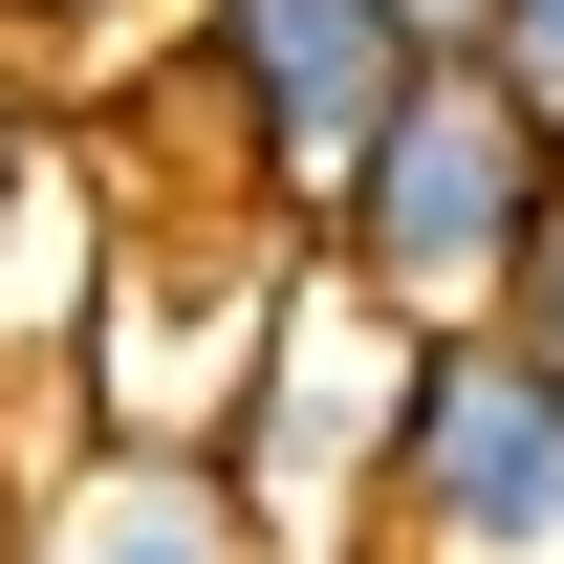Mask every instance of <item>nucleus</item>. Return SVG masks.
Masks as SVG:
<instances>
[{
    "mask_svg": "<svg viewBox=\"0 0 564 564\" xmlns=\"http://www.w3.org/2000/svg\"><path fill=\"white\" fill-rule=\"evenodd\" d=\"M0 564H261V543H239L217 456H87L66 434V478H22Z\"/></svg>",
    "mask_w": 564,
    "mask_h": 564,
    "instance_id": "obj_6",
    "label": "nucleus"
},
{
    "mask_svg": "<svg viewBox=\"0 0 564 564\" xmlns=\"http://www.w3.org/2000/svg\"><path fill=\"white\" fill-rule=\"evenodd\" d=\"M109 239H131V196L87 174V131H44V109H22V152H0V391H22V369H87Z\"/></svg>",
    "mask_w": 564,
    "mask_h": 564,
    "instance_id": "obj_5",
    "label": "nucleus"
},
{
    "mask_svg": "<svg viewBox=\"0 0 564 564\" xmlns=\"http://www.w3.org/2000/svg\"><path fill=\"white\" fill-rule=\"evenodd\" d=\"M456 66H499V87L564 131V0H478V44H456Z\"/></svg>",
    "mask_w": 564,
    "mask_h": 564,
    "instance_id": "obj_7",
    "label": "nucleus"
},
{
    "mask_svg": "<svg viewBox=\"0 0 564 564\" xmlns=\"http://www.w3.org/2000/svg\"><path fill=\"white\" fill-rule=\"evenodd\" d=\"M456 66L413 0H174V131L217 152V196L261 217H326L348 152Z\"/></svg>",
    "mask_w": 564,
    "mask_h": 564,
    "instance_id": "obj_2",
    "label": "nucleus"
},
{
    "mask_svg": "<svg viewBox=\"0 0 564 564\" xmlns=\"http://www.w3.org/2000/svg\"><path fill=\"white\" fill-rule=\"evenodd\" d=\"M391 413H413V326H369L326 261H282L261 369L217 413V499L261 564H369V499H391Z\"/></svg>",
    "mask_w": 564,
    "mask_h": 564,
    "instance_id": "obj_3",
    "label": "nucleus"
},
{
    "mask_svg": "<svg viewBox=\"0 0 564 564\" xmlns=\"http://www.w3.org/2000/svg\"><path fill=\"white\" fill-rule=\"evenodd\" d=\"M109 22H174V0H0V66H22V109H44V66H66V44H109Z\"/></svg>",
    "mask_w": 564,
    "mask_h": 564,
    "instance_id": "obj_8",
    "label": "nucleus"
},
{
    "mask_svg": "<svg viewBox=\"0 0 564 564\" xmlns=\"http://www.w3.org/2000/svg\"><path fill=\"white\" fill-rule=\"evenodd\" d=\"M0 152H22V66H0Z\"/></svg>",
    "mask_w": 564,
    "mask_h": 564,
    "instance_id": "obj_10",
    "label": "nucleus"
},
{
    "mask_svg": "<svg viewBox=\"0 0 564 564\" xmlns=\"http://www.w3.org/2000/svg\"><path fill=\"white\" fill-rule=\"evenodd\" d=\"M369 564H564V391L499 348V326L478 348H413Z\"/></svg>",
    "mask_w": 564,
    "mask_h": 564,
    "instance_id": "obj_4",
    "label": "nucleus"
},
{
    "mask_svg": "<svg viewBox=\"0 0 564 564\" xmlns=\"http://www.w3.org/2000/svg\"><path fill=\"white\" fill-rule=\"evenodd\" d=\"M543 217H564L543 109H521L499 66H434L413 109L348 152V196L304 217V261L348 282L369 326H413V348H478L499 304H521V261H543Z\"/></svg>",
    "mask_w": 564,
    "mask_h": 564,
    "instance_id": "obj_1",
    "label": "nucleus"
},
{
    "mask_svg": "<svg viewBox=\"0 0 564 564\" xmlns=\"http://www.w3.org/2000/svg\"><path fill=\"white\" fill-rule=\"evenodd\" d=\"M413 22H434V44H478V0H413Z\"/></svg>",
    "mask_w": 564,
    "mask_h": 564,
    "instance_id": "obj_9",
    "label": "nucleus"
}]
</instances>
